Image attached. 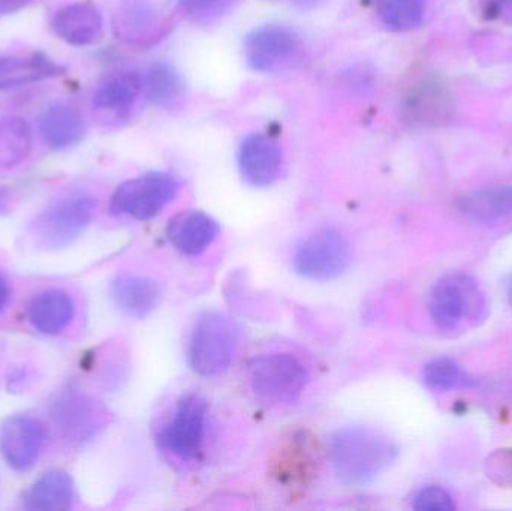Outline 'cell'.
Here are the masks:
<instances>
[{"instance_id":"28","label":"cell","mask_w":512,"mask_h":511,"mask_svg":"<svg viewBox=\"0 0 512 511\" xmlns=\"http://www.w3.org/2000/svg\"><path fill=\"white\" fill-rule=\"evenodd\" d=\"M414 509L418 511H453V498L445 489L439 486H430L418 492L414 500Z\"/></svg>"},{"instance_id":"7","label":"cell","mask_w":512,"mask_h":511,"mask_svg":"<svg viewBox=\"0 0 512 511\" xmlns=\"http://www.w3.org/2000/svg\"><path fill=\"white\" fill-rule=\"evenodd\" d=\"M352 263V248L336 230H322L300 243L292 264L294 270L310 281H331L346 272Z\"/></svg>"},{"instance_id":"17","label":"cell","mask_w":512,"mask_h":511,"mask_svg":"<svg viewBox=\"0 0 512 511\" xmlns=\"http://www.w3.org/2000/svg\"><path fill=\"white\" fill-rule=\"evenodd\" d=\"M74 482L65 471L42 474L23 494V507L30 511H66L74 503Z\"/></svg>"},{"instance_id":"32","label":"cell","mask_w":512,"mask_h":511,"mask_svg":"<svg viewBox=\"0 0 512 511\" xmlns=\"http://www.w3.org/2000/svg\"><path fill=\"white\" fill-rule=\"evenodd\" d=\"M9 195L8 191L5 188L0 186V210L5 209L6 204H8Z\"/></svg>"},{"instance_id":"11","label":"cell","mask_w":512,"mask_h":511,"mask_svg":"<svg viewBox=\"0 0 512 511\" xmlns=\"http://www.w3.org/2000/svg\"><path fill=\"white\" fill-rule=\"evenodd\" d=\"M45 440V426L27 414L8 417L0 425V455L12 470L20 473L36 464Z\"/></svg>"},{"instance_id":"2","label":"cell","mask_w":512,"mask_h":511,"mask_svg":"<svg viewBox=\"0 0 512 511\" xmlns=\"http://www.w3.org/2000/svg\"><path fill=\"white\" fill-rule=\"evenodd\" d=\"M239 345V326L221 312H206L192 330L189 363L203 377H218L233 365Z\"/></svg>"},{"instance_id":"27","label":"cell","mask_w":512,"mask_h":511,"mask_svg":"<svg viewBox=\"0 0 512 511\" xmlns=\"http://www.w3.org/2000/svg\"><path fill=\"white\" fill-rule=\"evenodd\" d=\"M487 477L496 485L512 486V449L498 450L487 458Z\"/></svg>"},{"instance_id":"13","label":"cell","mask_w":512,"mask_h":511,"mask_svg":"<svg viewBox=\"0 0 512 511\" xmlns=\"http://www.w3.org/2000/svg\"><path fill=\"white\" fill-rule=\"evenodd\" d=\"M219 236V225L215 219L197 210L179 213L167 227L171 245L188 257L206 252Z\"/></svg>"},{"instance_id":"26","label":"cell","mask_w":512,"mask_h":511,"mask_svg":"<svg viewBox=\"0 0 512 511\" xmlns=\"http://www.w3.org/2000/svg\"><path fill=\"white\" fill-rule=\"evenodd\" d=\"M423 381L429 389L435 390V392H450V390L468 387L472 384L462 368L448 357H441V359L427 363L423 371Z\"/></svg>"},{"instance_id":"4","label":"cell","mask_w":512,"mask_h":511,"mask_svg":"<svg viewBox=\"0 0 512 511\" xmlns=\"http://www.w3.org/2000/svg\"><path fill=\"white\" fill-rule=\"evenodd\" d=\"M249 384L258 398L271 404L297 401L309 383L303 363L292 354H265L251 360Z\"/></svg>"},{"instance_id":"20","label":"cell","mask_w":512,"mask_h":511,"mask_svg":"<svg viewBox=\"0 0 512 511\" xmlns=\"http://www.w3.org/2000/svg\"><path fill=\"white\" fill-rule=\"evenodd\" d=\"M457 209L469 221L483 224L512 219V186L481 189L463 195L457 201Z\"/></svg>"},{"instance_id":"8","label":"cell","mask_w":512,"mask_h":511,"mask_svg":"<svg viewBox=\"0 0 512 511\" xmlns=\"http://www.w3.org/2000/svg\"><path fill=\"white\" fill-rule=\"evenodd\" d=\"M430 315L441 329L453 330L463 318L480 320L486 315V300L477 282L469 276H445L430 291Z\"/></svg>"},{"instance_id":"30","label":"cell","mask_w":512,"mask_h":511,"mask_svg":"<svg viewBox=\"0 0 512 511\" xmlns=\"http://www.w3.org/2000/svg\"><path fill=\"white\" fill-rule=\"evenodd\" d=\"M29 2L30 0H0V15L11 14Z\"/></svg>"},{"instance_id":"15","label":"cell","mask_w":512,"mask_h":511,"mask_svg":"<svg viewBox=\"0 0 512 511\" xmlns=\"http://www.w3.org/2000/svg\"><path fill=\"white\" fill-rule=\"evenodd\" d=\"M111 297L120 311L132 318L149 317L161 302V288L146 276L123 273L111 282Z\"/></svg>"},{"instance_id":"31","label":"cell","mask_w":512,"mask_h":511,"mask_svg":"<svg viewBox=\"0 0 512 511\" xmlns=\"http://www.w3.org/2000/svg\"><path fill=\"white\" fill-rule=\"evenodd\" d=\"M9 297H11V291H9L8 282L0 276V311L8 305Z\"/></svg>"},{"instance_id":"29","label":"cell","mask_w":512,"mask_h":511,"mask_svg":"<svg viewBox=\"0 0 512 511\" xmlns=\"http://www.w3.org/2000/svg\"><path fill=\"white\" fill-rule=\"evenodd\" d=\"M233 2L234 0H183V8L194 20L207 21L227 12Z\"/></svg>"},{"instance_id":"24","label":"cell","mask_w":512,"mask_h":511,"mask_svg":"<svg viewBox=\"0 0 512 511\" xmlns=\"http://www.w3.org/2000/svg\"><path fill=\"white\" fill-rule=\"evenodd\" d=\"M376 11L385 26L393 30H411L423 21L424 0H376Z\"/></svg>"},{"instance_id":"23","label":"cell","mask_w":512,"mask_h":511,"mask_svg":"<svg viewBox=\"0 0 512 511\" xmlns=\"http://www.w3.org/2000/svg\"><path fill=\"white\" fill-rule=\"evenodd\" d=\"M32 129L26 120L17 116L0 119V168L17 167L32 150Z\"/></svg>"},{"instance_id":"10","label":"cell","mask_w":512,"mask_h":511,"mask_svg":"<svg viewBox=\"0 0 512 511\" xmlns=\"http://www.w3.org/2000/svg\"><path fill=\"white\" fill-rule=\"evenodd\" d=\"M300 36L285 26H264L249 33L245 41V57L258 72H280L300 57Z\"/></svg>"},{"instance_id":"3","label":"cell","mask_w":512,"mask_h":511,"mask_svg":"<svg viewBox=\"0 0 512 511\" xmlns=\"http://www.w3.org/2000/svg\"><path fill=\"white\" fill-rule=\"evenodd\" d=\"M96 198L89 192L72 191L50 204L33 224V237L48 251L68 248L95 218Z\"/></svg>"},{"instance_id":"22","label":"cell","mask_w":512,"mask_h":511,"mask_svg":"<svg viewBox=\"0 0 512 511\" xmlns=\"http://www.w3.org/2000/svg\"><path fill=\"white\" fill-rule=\"evenodd\" d=\"M159 24V11L147 0L123 3L114 21L117 36L129 44H138L155 35Z\"/></svg>"},{"instance_id":"18","label":"cell","mask_w":512,"mask_h":511,"mask_svg":"<svg viewBox=\"0 0 512 511\" xmlns=\"http://www.w3.org/2000/svg\"><path fill=\"white\" fill-rule=\"evenodd\" d=\"M27 314L30 323L38 332L48 336L59 335L74 318V300L65 291H44L33 297Z\"/></svg>"},{"instance_id":"21","label":"cell","mask_w":512,"mask_h":511,"mask_svg":"<svg viewBox=\"0 0 512 511\" xmlns=\"http://www.w3.org/2000/svg\"><path fill=\"white\" fill-rule=\"evenodd\" d=\"M143 89V78L134 72H116L108 75L93 95V107L104 113L123 114L131 111Z\"/></svg>"},{"instance_id":"14","label":"cell","mask_w":512,"mask_h":511,"mask_svg":"<svg viewBox=\"0 0 512 511\" xmlns=\"http://www.w3.org/2000/svg\"><path fill=\"white\" fill-rule=\"evenodd\" d=\"M102 14L92 3L63 6L51 18V29L62 41L75 47L93 44L102 33Z\"/></svg>"},{"instance_id":"25","label":"cell","mask_w":512,"mask_h":511,"mask_svg":"<svg viewBox=\"0 0 512 511\" xmlns=\"http://www.w3.org/2000/svg\"><path fill=\"white\" fill-rule=\"evenodd\" d=\"M143 87L150 101L158 105H168L176 101L182 93V80L167 63H155L147 69Z\"/></svg>"},{"instance_id":"12","label":"cell","mask_w":512,"mask_h":511,"mask_svg":"<svg viewBox=\"0 0 512 511\" xmlns=\"http://www.w3.org/2000/svg\"><path fill=\"white\" fill-rule=\"evenodd\" d=\"M283 153L273 138L252 134L239 150V167L246 182L264 188L276 182L282 171Z\"/></svg>"},{"instance_id":"6","label":"cell","mask_w":512,"mask_h":511,"mask_svg":"<svg viewBox=\"0 0 512 511\" xmlns=\"http://www.w3.org/2000/svg\"><path fill=\"white\" fill-rule=\"evenodd\" d=\"M48 413L57 434L72 446L89 443L107 423L104 407L96 399L75 389L60 392L51 401Z\"/></svg>"},{"instance_id":"1","label":"cell","mask_w":512,"mask_h":511,"mask_svg":"<svg viewBox=\"0 0 512 511\" xmlns=\"http://www.w3.org/2000/svg\"><path fill=\"white\" fill-rule=\"evenodd\" d=\"M396 458L390 440L370 428H346L330 440V461L340 482L363 486L375 480Z\"/></svg>"},{"instance_id":"16","label":"cell","mask_w":512,"mask_h":511,"mask_svg":"<svg viewBox=\"0 0 512 511\" xmlns=\"http://www.w3.org/2000/svg\"><path fill=\"white\" fill-rule=\"evenodd\" d=\"M39 132L50 149H68L83 140L86 135V120L74 107L56 104L42 114L39 119Z\"/></svg>"},{"instance_id":"5","label":"cell","mask_w":512,"mask_h":511,"mask_svg":"<svg viewBox=\"0 0 512 511\" xmlns=\"http://www.w3.org/2000/svg\"><path fill=\"white\" fill-rule=\"evenodd\" d=\"M180 183L167 173H149L122 183L111 197L110 210L116 216H129L138 221L158 216L176 200Z\"/></svg>"},{"instance_id":"19","label":"cell","mask_w":512,"mask_h":511,"mask_svg":"<svg viewBox=\"0 0 512 511\" xmlns=\"http://www.w3.org/2000/svg\"><path fill=\"white\" fill-rule=\"evenodd\" d=\"M65 74V68L42 53L0 57V90L26 86Z\"/></svg>"},{"instance_id":"33","label":"cell","mask_w":512,"mask_h":511,"mask_svg":"<svg viewBox=\"0 0 512 511\" xmlns=\"http://www.w3.org/2000/svg\"><path fill=\"white\" fill-rule=\"evenodd\" d=\"M291 2L297 3V5L303 6V8H310V6H315L319 0H291Z\"/></svg>"},{"instance_id":"9","label":"cell","mask_w":512,"mask_h":511,"mask_svg":"<svg viewBox=\"0 0 512 511\" xmlns=\"http://www.w3.org/2000/svg\"><path fill=\"white\" fill-rule=\"evenodd\" d=\"M207 413L209 407L206 399L195 393L183 396L170 422L159 434L158 440L162 449L179 461H195L203 450Z\"/></svg>"}]
</instances>
